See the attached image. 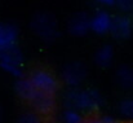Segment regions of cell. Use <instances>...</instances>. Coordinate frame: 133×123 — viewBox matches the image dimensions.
<instances>
[{"instance_id":"obj_1","label":"cell","mask_w":133,"mask_h":123,"mask_svg":"<svg viewBox=\"0 0 133 123\" xmlns=\"http://www.w3.org/2000/svg\"><path fill=\"white\" fill-rule=\"evenodd\" d=\"M63 101L67 109H74L84 113H94L103 105L101 93L94 88H72L66 92Z\"/></svg>"},{"instance_id":"obj_2","label":"cell","mask_w":133,"mask_h":123,"mask_svg":"<svg viewBox=\"0 0 133 123\" xmlns=\"http://www.w3.org/2000/svg\"><path fill=\"white\" fill-rule=\"evenodd\" d=\"M31 29L40 39L44 41L52 43L59 36L57 20L52 13L40 12L36 13L31 20Z\"/></svg>"},{"instance_id":"obj_3","label":"cell","mask_w":133,"mask_h":123,"mask_svg":"<svg viewBox=\"0 0 133 123\" xmlns=\"http://www.w3.org/2000/svg\"><path fill=\"white\" fill-rule=\"evenodd\" d=\"M23 53L19 47L14 45L0 53V67L14 78L23 77Z\"/></svg>"},{"instance_id":"obj_4","label":"cell","mask_w":133,"mask_h":123,"mask_svg":"<svg viewBox=\"0 0 133 123\" xmlns=\"http://www.w3.org/2000/svg\"><path fill=\"white\" fill-rule=\"evenodd\" d=\"M29 79L34 84V87L36 88V91L45 92V93H52L56 95V92L58 91V81L56 79V77L43 69H38L34 70Z\"/></svg>"},{"instance_id":"obj_5","label":"cell","mask_w":133,"mask_h":123,"mask_svg":"<svg viewBox=\"0 0 133 123\" xmlns=\"http://www.w3.org/2000/svg\"><path fill=\"white\" fill-rule=\"evenodd\" d=\"M87 78V67L80 61L67 64L62 70V81L70 87H78Z\"/></svg>"},{"instance_id":"obj_6","label":"cell","mask_w":133,"mask_h":123,"mask_svg":"<svg viewBox=\"0 0 133 123\" xmlns=\"http://www.w3.org/2000/svg\"><path fill=\"white\" fill-rule=\"evenodd\" d=\"M132 31H133V22L131 17H128L125 14L112 17L111 27H110L109 33L115 39H119V40L128 39L132 35Z\"/></svg>"},{"instance_id":"obj_7","label":"cell","mask_w":133,"mask_h":123,"mask_svg":"<svg viewBox=\"0 0 133 123\" xmlns=\"http://www.w3.org/2000/svg\"><path fill=\"white\" fill-rule=\"evenodd\" d=\"M30 102H31L32 108L35 109V113H38V114L48 115V114L53 113V110L56 109V97L52 93L36 91V93L30 100Z\"/></svg>"},{"instance_id":"obj_8","label":"cell","mask_w":133,"mask_h":123,"mask_svg":"<svg viewBox=\"0 0 133 123\" xmlns=\"http://www.w3.org/2000/svg\"><path fill=\"white\" fill-rule=\"evenodd\" d=\"M67 30L74 36H84L90 31V17L87 13L74 14L67 25Z\"/></svg>"},{"instance_id":"obj_9","label":"cell","mask_w":133,"mask_h":123,"mask_svg":"<svg viewBox=\"0 0 133 123\" xmlns=\"http://www.w3.org/2000/svg\"><path fill=\"white\" fill-rule=\"evenodd\" d=\"M112 16L106 10H97L90 17V31L97 35H106L111 27Z\"/></svg>"},{"instance_id":"obj_10","label":"cell","mask_w":133,"mask_h":123,"mask_svg":"<svg viewBox=\"0 0 133 123\" xmlns=\"http://www.w3.org/2000/svg\"><path fill=\"white\" fill-rule=\"evenodd\" d=\"M18 29L13 23L0 22V53L17 45Z\"/></svg>"},{"instance_id":"obj_11","label":"cell","mask_w":133,"mask_h":123,"mask_svg":"<svg viewBox=\"0 0 133 123\" xmlns=\"http://www.w3.org/2000/svg\"><path fill=\"white\" fill-rule=\"evenodd\" d=\"M14 91L17 93L18 97H21L25 101H30L34 95L36 93V88L34 87V84L29 78H18L14 83Z\"/></svg>"},{"instance_id":"obj_12","label":"cell","mask_w":133,"mask_h":123,"mask_svg":"<svg viewBox=\"0 0 133 123\" xmlns=\"http://www.w3.org/2000/svg\"><path fill=\"white\" fill-rule=\"evenodd\" d=\"M114 60V47L110 44H105L101 48L97 49L96 54H94V62L97 66L102 67V69H107L111 66Z\"/></svg>"},{"instance_id":"obj_13","label":"cell","mask_w":133,"mask_h":123,"mask_svg":"<svg viewBox=\"0 0 133 123\" xmlns=\"http://www.w3.org/2000/svg\"><path fill=\"white\" fill-rule=\"evenodd\" d=\"M116 83L123 89H133V67L123 65L116 70Z\"/></svg>"},{"instance_id":"obj_14","label":"cell","mask_w":133,"mask_h":123,"mask_svg":"<svg viewBox=\"0 0 133 123\" xmlns=\"http://www.w3.org/2000/svg\"><path fill=\"white\" fill-rule=\"evenodd\" d=\"M62 121L63 123H84L80 112L74 109H66L62 114Z\"/></svg>"},{"instance_id":"obj_15","label":"cell","mask_w":133,"mask_h":123,"mask_svg":"<svg viewBox=\"0 0 133 123\" xmlns=\"http://www.w3.org/2000/svg\"><path fill=\"white\" fill-rule=\"evenodd\" d=\"M119 113L128 119H133V99H125L120 101Z\"/></svg>"},{"instance_id":"obj_16","label":"cell","mask_w":133,"mask_h":123,"mask_svg":"<svg viewBox=\"0 0 133 123\" xmlns=\"http://www.w3.org/2000/svg\"><path fill=\"white\" fill-rule=\"evenodd\" d=\"M17 123H42V119H40L38 113H35V112H26V113H23L18 118Z\"/></svg>"},{"instance_id":"obj_17","label":"cell","mask_w":133,"mask_h":123,"mask_svg":"<svg viewBox=\"0 0 133 123\" xmlns=\"http://www.w3.org/2000/svg\"><path fill=\"white\" fill-rule=\"evenodd\" d=\"M92 123H122L119 119L111 117V115H94L89 118Z\"/></svg>"},{"instance_id":"obj_18","label":"cell","mask_w":133,"mask_h":123,"mask_svg":"<svg viewBox=\"0 0 133 123\" xmlns=\"http://www.w3.org/2000/svg\"><path fill=\"white\" fill-rule=\"evenodd\" d=\"M115 5L124 13L133 10V0H115Z\"/></svg>"},{"instance_id":"obj_19","label":"cell","mask_w":133,"mask_h":123,"mask_svg":"<svg viewBox=\"0 0 133 123\" xmlns=\"http://www.w3.org/2000/svg\"><path fill=\"white\" fill-rule=\"evenodd\" d=\"M99 4L105 5V7H112L115 5V0H97Z\"/></svg>"},{"instance_id":"obj_20","label":"cell","mask_w":133,"mask_h":123,"mask_svg":"<svg viewBox=\"0 0 133 123\" xmlns=\"http://www.w3.org/2000/svg\"><path fill=\"white\" fill-rule=\"evenodd\" d=\"M1 118H3V109H1V106H0V121H1Z\"/></svg>"},{"instance_id":"obj_21","label":"cell","mask_w":133,"mask_h":123,"mask_svg":"<svg viewBox=\"0 0 133 123\" xmlns=\"http://www.w3.org/2000/svg\"><path fill=\"white\" fill-rule=\"evenodd\" d=\"M122 123H133V119H129V121H127V122H122Z\"/></svg>"},{"instance_id":"obj_22","label":"cell","mask_w":133,"mask_h":123,"mask_svg":"<svg viewBox=\"0 0 133 123\" xmlns=\"http://www.w3.org/2000/svg\"><path fill=\"white\" fill-rule=\"evenodd\" d=\"M84 123H92V121H90V119H89V118H88L87 121H84Z\"/></svg>"}]
</instances>
